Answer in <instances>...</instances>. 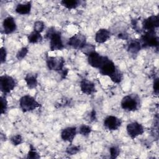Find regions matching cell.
Wrapping results in <instances>:
<instances>
[{"label":"cell","mask_w":159,"mask_h":159,"mask_svg":"<svg viewBox=\"0 0 159 159\" xmlns=\"http://www.w3.org/2000/svg\"><path fill=\"white\" fill-rule=\"evenodd\" d=\"M99 69V72L102 75L110 77L117 70V68L116 66L114 63L106 57L104 61Z\"/></svg>","instance_id":"9"},{"label":"cell","mask_w":159,"mask_h":159,"mask_svg":"<svg viewBox=\"0 0 159 159\" xmlns=\"http://www.w3.org/2000/svg\"><path fill=\"white\" fill-rule=\"evenodd\" d=\"M106 58V57L102 56L95 51L88 56V61L90 66L96 68H99Z\"/></svg>","instance_id":"12"},{"label":"cell","mask_w":159,"mask_h":159,"mask_svg":"<svg viewBox=\"0 0 159 159\" xmlns=\"http://www.w3.org/2000/svg\"><path fill=\"white\" fill-rule=\"evenodd\" d=\"M92 129L90 126L87 125H81L79 128V132L81 135L83 136H88L91 132Z\"/></svg>","instance_id":"24"},{"label":"cell","mask_w":159,"mask_h":159,"mask_svg":"<svg viewBox=\"0 0 159 159\" xmlns=\"http://www.w3.org/2000/svg\"><path fill=\"white\" fill-rule=\"evenodd\" d=\"M140 42L142 47H158L159 39L155 31L151 30L145 32V34L142 35Z\"/></svg>","instance_id":"4"},{"label":"cell","mask_w":159,"mask_h":159,"mask_svg":"<svg viewBox=\"0 0 159 159\" xmlns=\"http://www.w3.org/2000/svg\"><path fill=\"white\" fill-rule=\"evenodd\" d=\"M3 29L6 34H9L14 32L17 28L16 22L13 17H7L4 19L3 23Z\"/></svg>","instance_id":"15"},{"label":"cell","mask_w":159,"mask_h":159,"mask_svg":"<svg viewBox=\"0 0 159 159\" xmlns=\"http://www.w3.org/2000/svg\"><path fill=\"white\" fill-rule=\"evenodd\" d=\"M80 88L83 93L91 95L96 91L94 84L86 79H83L80 82Z\"/></svg>","instance_id":"13"},{"label":"cell","mask_w":159,"mask_h":159,"mask_svg":"<svg viewBox=\"0 0 159 159\" xmlns=\"http://www.w3.org/2000/svg\"><path fill=\"white\" fill-rule=\"evenodd\" d=\"M19 106L23 112L32 111L36 108L40 106V104L35 100V99L30 96L25 95L19 100Z\"/></svg>","instance_id":"3"},{"label":"cell","mask_w":159,"mask_h":159,"mask_svg":"<svg viewBox=\"0 0 159 159\" xmlns=\"http://www.w3.org/2000/svg\"><path fill=\"white\" fill-rule=\"evenodd\" d=\"M111 158L112 159L116 158L120 154V148L118 147L113 146L109 148Z\"/></svg>","instance_id":"27"},{"label":"cell","mask_w":159,"mask_h":159,"mask_svg":"<svg viewBox=\"0 0 159 159\" xmlns=\"http://www.w3.org/2000/svg\"><path fill=\"white\" fill-rule=\"evenodd\" d=\"M122 108L127 111H137L140 105V98L137 94H130L124 96L121 101Z\"/></svg>","instance_id":"2"},{"label":"cell","mask_w":159,"mask_h":159,"mask_svg":"<svg viewBox=\"0 0 159 159\" xmlns=\"http://www.w3.org/2000/svg\"><path fill=\"white\" fill-rule=\"evenodd\" d=\"M16 86V81L12 76L4 75L0 77V89L4 94L9 93Z\"/></svg>","instance_id":"5"},{"label":"cell","mask_w":159,"mask_h":159,"mask_svg":"<svg viewBox=\"0 0 159 159\" xmlns=\"http://www.w3.org/2000/svg\"><path fill=\"white\" fill-rule=\"evenodd\" d=\"M31 10V2H27V3L19 4L16 7V12L19 14L26 15L29 14Z\"/></svg>","instance_id":"18"},{"label":"cell","mask_w":159,"mask_h":159,"mask_svg":"<svg viewBox=\"0 0 159 159\" xmlns=\"http://www.w3.org/2000/svg\"><path fill=\"white\" fill-rule=\"evenodd\" d=\"M40 157L39 155V154L37 153V152L36 151L35 148L32 145H30V150L27 154V158H32V159H37V158H39Z\"/></svg>","instance_id":"25"},{"label":"cell","mask_w":159,"mask_h":159,"mask_svg":"<svg viewBox=\"0 0 159 159\" xmlns=\"http://www.w3.org/2000/svg\"><path fill=\"white\" fill-rule=\"evenodd\" d=\"M122 78H123L122 73L118 68L113 73V75L110 76V78L111 79V80L116 83H120V81L122 80Z\"/></svg>","instance_id":"22"},{"label":"cell","mask_w":159,"mask_h":159,"mask_svg":"<svg viewBox=\"0 0 159 159\" xmlns=\"http://www.w3.org/2000/svg\"><path fill=\"white\" fill-rule=\"evenodd\" d=\"M65 60L61 57H50L47 59V65L50 70L61 71L64 69Z\"/></svg>","instance_id":"6"},{"label":"cell","mask_w":159,"mask_h":159,"mask_svg":"<svg viewBox=\"0 0 159 159\" xmlns=\"http://www.w3.org/2000/svg\"><path fill=\"white\" fill-rule=\"evenodd\" d=\"M46 37L50 40V50H61L64 48L61 32L55 30L54 27H52L48 29Z\"/></svg>","instance_id":"1"},{"label":"cell","mask_w":159,"mask_h":159,"mask_svg":"<svg viewBox=\"0 0 159 159\" xmlns=\"http://www.w3.org/2000/svg\"><path fill=\"white\" fill-rule=\"evenodd\" d=\"M153 91L154 93L155 94H158V78H157L153 82Z\"/></svg>","instance_id":"33"},{"label":"cell","mask_w":159,"mask_h":159,"mask_svg":"<svg viewBox=\"0 0 159 159\" xmlns=\"http://www.w3.org/2000/svg\"><path fill=\"white\" fill-rule=\"evenodd\" d=\"M89 117L91 121H94V120H96V112H95V111L94 109L90 112Z\"/></svg>","instance_id":"34"},{"label":"cell","mask_w":159,"mask_h":159,"mask_svg":"<svg viewBox=\"0 0 159 159\" xmlns=\"http://www.w3.org/2000/svg\"><path fill=\"white\" fill-rule=\"evenodd\" d=\"M61 4L68 9L76 8L80 6L81 1L78 0H63L60 2Z\"/></svg>","instance_id":"20"},{"label":"cell","mask_w":159,"mask_h":159,"mask_svg":"<svg viewBox=\"0 0 159 159\" xmlns=\"http://www.w3.org/2000/svg\"><path fill=\"white\" fill-rule=\"evenodd\" d=\"M61 72V77L63 78H65V77H66V76L67 75V74H68V69H66V68H64L61 71H60Z\"/></svg>","instance_id":"35"},{"label":"cell","mask_w":159,"mask_h":159,"mask_svg":"<svg viewBox=\"0 0 159 159\" xmlns=\"http://www.w3.org/2000/svg\"><path fill=\"white\" fill-rule=\"evenodd\" d=\"M76 134V128L75 127H68L63 129L61 132V137L64 141L71 143Z\"/></svg>","instance_id":"14"},{"label":"cell","mask_w":159,"mask_h":159,"mask_svg":"<svg viewBox=\"0 0 159 159\" xmlns=\"http://www.w3.org/2000/svg\"><path fill=\"white\" fill-rule=\"evenodd\" d=\"M127 132L131 139H134L144 132V129L142 124L137 122H132L127 125Z\"/></svg>","instance_id":"8"},{"label":"cell","mask_w":159,"mask_h":159,"mask_svg":"<svg viewBox=\"0 0 159 159\" xmlns=\"http://www.w3.org/2000/svg\"><path fill=\"white\" fill-rule=\"evenodd\" d=\"M37 75L34 73H28L24 78V80L29 89H34L37 86Z\"/></svg>","instance_id":"17"},{"label":"cell","mask_w":159,"mask_h":159,"mask_svg":"<svg viewBox=\"0 0 159 159\" xmlns=\"http://www.w3.org/2000/svg\"><path fill=\"white\" fill-rule=\"evenodd\" d=\"M28 53V49L27 47H22V48H20L18 52L16 54V58L20 60L22 59H23L27 54Z\"/></svg>","instance_id":"29"},{"label":"cell","mask_w":159,"mask_h":159,"mask_svg":"<svg viewBox=\"0 0 159 159\" xmlns=\"http://www.w3.org/2000/svg\"><path fill=\"white\" fill-rule=\"evenodd\" d=\"M22 141H23L22 137V136L20 134H17V135H14V136H12L11 138V143L14 145H16V146L20 144L22 142Z\"/></svg>","instance_id":"30"},{"label":"cell","mask_w":159,"mask_h":159,"mask_svg":"<svg viewBox=\"0 0 159 159\" xmlns=\"http://www.w3.org/2000/svg\"><path fill=\"white\" fill-rule=\"evenodd\" d=\"M27 39L29 42L30 43H37L42 42V36L41 35L40 33L33 31L28 35Z\"/></svg>","instance_id":"21"},{"label":"cell","mask_w":159,"mask_h":159,"mask_svg":"<svg viewBox=\"0 0 159 159\" xmlns=\"http://www.w3.org/2000/svg\"><path fill=\"white\" fill-rule=\"evenodd\" d=\"M142 47L140 40H133L130 41L127 47V50L132 54H135L140 50Z\"/></svg>","instance_id":"19"},{"label":"cell","mask_w":159,"mask_h":159,"mask_svg":"<svg viewBox=\"0 0 159 159\" xmlns=\"http://www.w3.org/2000/svg\"><path fill=\"white\" fill-rule=\"evenodd\" d=\"M86 39L84 35L81 33H78L73 35L69 39L68 41V45L75 49L81 50L86 43Z\"/></svg>","instance_id":"7"},{"label":"cell","mask_w":159,"mask_h":159,"mask_svg":"<svg viewBox=\"0 0 159 159\" xmlns=\"http://www.w3.org/2000/svg\"><path fill=\"white\" fill-rule=\"evenodd\" d=\"M118 37H119V38H120V39H123V40H125V39H127V38H128V35H127V34H119V35H118Z\"/></svg>","instance_id":"36"},{"label":"cell","mask_w":159,"mask_h":159,"mask_svg":"<svg viewBox=\"0 0 159 159\" xmlns=\"http://www.w3.org/2000/svg\"><path fill=\"white\" fill-rule=\"evenodd\" d=\"M81 50L84 54L88 56L90 53L95 52V46L93 44L86 43V45L82 48Z\"/></svg>","instance_id":"23"},{"label":"cell","mask_w":159,"mask_h":159,"mask_svg":"<svg viewBox=\"0 0 159 159\" xmlns=\"http://www.w3.org/2000/svg\"><path fill=\"white\" fill-rule=\"evenodd\" d=\"M159 26V19L158 16H150L145 19L142 23V29L145 31L155 30Z\"/></svg>","instance_id":"10"},{"label":"cell","mask_w":159,"mask_h":159,"mask_svg":"<svg viewBox=\"0 0 159 159\" xmlns=\"http://www.w3.org/2000/svg\"><path fill=\"white\" fill-rule=\"evenodd\" d=\"M7 57V52L6 48L4 47L1 48V63H3L5 62Z\"/></svg>","instance_id":"32"},{"label":"cell","mask_w":159,"mask_h":159,"mask_svg":"<svg viewBox=\"0 0 159 159\" xmlns=\"http://www.w3.org/2000/svg\"><path fill=\"white\" fill-rule=\"evenodd\" d=\"M45 28L44 23L41 20L36 21L34 24V31L40 33L42 32Z\"/></svg>","instance_id":"26"},{"label":"cell","mask_w":159,"mask_h":159,"mask_svg":"<svg viewBox=\"0 0 159 159\" xmlns=\"http://www.w3.org/2000/svg\"><path fill=\"white\" fill-rule=\"evenodd\" d=\"M121 124L122 120L114 116H109L104 120V127L109 130H117Z\"/></svg>","instance_id":"11"},{"label":"cell","mask_w":159,"mask_h":159,"mask_svg":"<svg viewBox=\"0 0 159 159\" xmlns=\"http://www.w3.org/2000/svg\"><path fill=\"white\" fill-rule=\"evenodd\" d=\"M1 114H3L6 112L7 108V101L4 96L1 97Z\"/></svg>","instance_id":"31"},{"label":"cell","mask_w":159,"mask_h":159,"mask_svg":"<svg viewBox=\"0 0 159 159\" xmlns=\"http://www.w3.org/2000/svg\"><path fill=\"white\" fill-rule=\"evenodd\" d=\"M111 37V32L106 29H100L95 35V41L98 43L106 42Z\"/></svg>","instance_id":"16"},{"label":"cell","mask_w":159,"mask_h":159,"mask_svg":"<svg viewBox=\"0 0 159 159\" xmlns=\"http://www.w3.org/2000/svg\"><path fill=\"white\" fill-rule=\"evenodd\" d=\"M80 151V147L76 145H70L66 148V152L69 155H75Z\"/></svg>","instance_id":"28"}]
</instances>
